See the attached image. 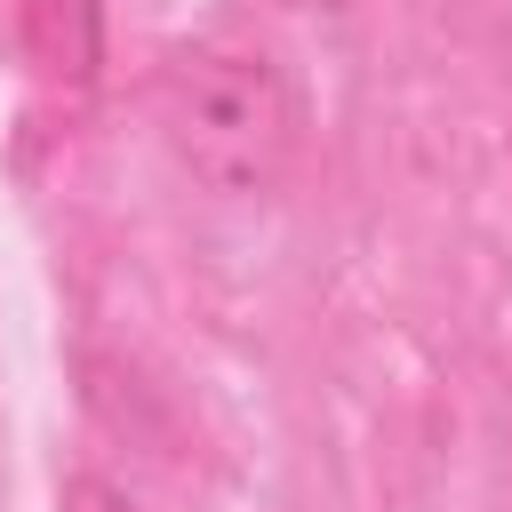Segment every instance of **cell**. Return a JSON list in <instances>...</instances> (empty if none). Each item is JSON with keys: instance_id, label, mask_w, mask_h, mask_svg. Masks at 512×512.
<instances>
[{"instance_id": "1", "label": "cell", "mask_w": 512, "mask_h": 512, "mask_svg": "<svg viewBox=\"0 0 512 512\" xmlns=\"http://www.w3.org/2000/svg\"><path fill=\"white\" fill-rule=\"evenodd\" d=\"M152 128H160L168 160L200 192H224V200L272 192L304 144V112H296L288 72L248 40L168 48V64L152 80Z\"/></svg>"}, {"instance_id": "2", "label": "cell", "mask_w": 512, "mask_h": 512, "mask_svg": "<svg viewBox=\"0 0 512 512\" xmlns=\"http://www.w3.org/2000/svg\"><path fill=\"white\" fill-rule=\"evenodd\" d=\"M56 504H64V512H136V504H128V488H112V480H96V472H72Z\"/></svg>"}, {"instance_id": "3", "label": "cell", "mask_w": 512, "mask_h": 512, "mask_svg": "<svg viewBox=\"0 0 512 512\" xmlns=\"http://www.w3.org/2000/svg\"><path fill=\"white\" fill-rule=\"evenodd\" d=\"M304 8H352V0H304Z\"/></svg>"}]
</instances>
